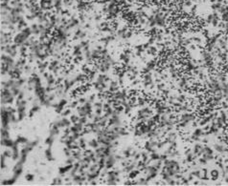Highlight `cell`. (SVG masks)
<instances>
[{"label":"cell","mask_w":228,"mask_h":186,"mask_svg":"<svg viewBox=\"0 0 228 186\" xmlns=\"http://www.w3.org/2000/svg\"><path fill=\"white\" fill-rule=\"evenodd\" d=\"M28 39V37L21 32L19 33H17L15 36V38H14V43L15 45H17V47H20L21 45H23L25 43V41Z\"/></svg>","instance_id":"obj_1"},{"label":"cell","mask_w":228,"mask_h":186,"mask_svg":"<svg viewBox=\"0 0 228 186\" xmlns=\"http://www.w3.org/2000/svg\"><path fill=\"white\" fill-rule=\"evenodd\" d=\"M1 60H2V63L5 64V65H8L9 67H11V69L15 65V62L14 60V57L9 55V54H3L2 56H1Z\"/></svg>","instance_id":"obj_2"},{"label":"cell","mask_w":228,"mask_h":186,"mask_svg":"<svg viewBox=\"0 0 228 186\" xmlns=\"http://www.w3.org/2000/svg\"><path fill=\"white\" fill-rule=\"evenodd\" d=\"M22 165H23V163H21L20 161H18L15 165V167H14V177H15L16 178L22 174V171H23V169H22Z\"/></svg>","instance_id":"obj_3"},{"label":"cell","mask_w":228,"mask_h":186,"mask_svg":"<svg viewBox=\"0 0 228 186\" xmlns=\"http://www.w3.org/2000/svg\"><path fill=\"white\" fill-rule=\"evenodd\" d=\"M114 163H115V158L111 155L108 156L106 158V160H105V168L106 169H111L113 167Z\"/></svg>","instance_id":"obj_4"},{"label":"cell","mask_w":228,"mask_h":186,"mask_svg":"<svg viewBox=\"0 0 228 186\" xmlns=\"http://www.w3.org/2000/svg\"><path fill=\"white\" fill-rule=\"evenodd\" d=\"M94 88L99 93H104V89H105V82H98V81H96L94 83Z\"/></svg>","instance_id":"obj_5"},{"label":"cell","mask_w":228,"mask_h":186,"mask_svg":"<svg viewBox=\"0 0 228 186\" xmlns=\"http://www.w3.org/2000/svg\"><path fill=\"white\" fill-rule=\"evenodd\" d=\"M77 112H78L80 117H86L88 115V112L86 111V109L84 105H81V106L77 107Z\"/></svg>","instance_id":"obj_6"},{"label":"cell","mask_w":228,"mask_h":186,"mask_svg":"<svg viewBox=\"0 0 228 186\" xmlns=\"http://www.w3.org/2000/svg\"><path fill=\"white\" fill-rule=\"evenodd\" d=\"M14 142L11 138H1V145L2 146H6V147H13L14 146Z\"/></svg>","instance_id":"obj_7"},{"label":"cell","mask_w":228,"mask_h":186,"mask_svg":"<svg viewBox=\"0 0 228 186\" xmlns=\"http://www.w3.org/2000/svg\"><path fill=\"white\" fill-rule=\"evenodd\" d=\"M44 153H45V158L47 159V160H49V161L55 160V159H54V157H53V155H52V149H51V147L47 148Z\"/></svg>","instance_id":"obj_8"},{"label":"cell","mask_w":228,"mask_h":186,"mask_svg":"<svg viewBox=\"0 0 228 186\" xmlns=\"http://www.w3.org/2000/svg\"><path fill=\"white\" fill-rule=\"evenodd\" d=\"M72 167H73V164H66V166L59 168V174L64 175L66 172H70L71 169H72Z\"/></svg>","instance_id":"obj_9"},{"label":"cell","mask_w":228,"mask_h":186,"mask_svg":"<svg viewBox=\"0 0 228 186\" xmlns=\"http://www.w3.org/2000/svg\"><path fill=\"white\" fill-rule=\"evenodd\" d=\"M88 145H89L90 147L94 148V149H97V148L100 146V143H99V141L97 140V138H92L90 141H88Z\"/></svg>","instance_id":"obj_10"},{"label":"cell","mask_w":228,"mask_h":186,"mask_svg":"<svg viewBox=\"0 0 228 186\" xmlns=\"http://www.w3.org/2000/svg\"><path fill=\"white\" fill-rule=\"evenodd\" d=\"M60 121H61V126H62V128H67V127H70V125H71V120H69V119H67L66 118H61L60 119Z\"/></svg>","instance_id":"obj_11"},{"label":"cell","mask_w":228,"mask_h":186,"mask_svg":"<svg viewBox=\"0 0 228 186\" xmlns=\"http://www.w3.org/2000/svg\"><path fill=\"white\" fill-rule=\"evenodd\" d=\"M52 126V128H51V130H50V135L51 136H58L59 134V127H57V126H55V125H51Z\"/></svg>","instance_id":"obj_12"},{"label":"cell","mask_w":228,"mask_h":186,"mask_svg":"<svg viewBox=\"0 0 228 186\" xmlns=\"http://www.w3.org/2000/svg\"><path fill=\"white\" fill-rule=\"evenodd\" d=\"M1 138H10L9 129L1 128Z\"/></svg>","instance_id":"obj_13"},{"label":"cell","mask_w":228,"mask_h":186,"mask_svg":"<svg viewBox=\"0 0 228 186\" xmlns=\"http://www.w3.org/2000/svg\"><path fill=\"white\" fill-rule=\"evenodd\" d=\"M16 177H12V178H10V179H6V180H2L1 182H2V184L3 185H11V184H15V181H16Z\"/></svg>","instance_id":"obj_14"},{"label":"cell","mask_w":228,"mask_h":186,"mask_svg":"<svg viewBox=\"0 0 228 186\" xmlns=\"http://www.w3.org/2000/svg\"><path fill=\"white\" fill-rule=\"evenodd\" d=\"M56 79H55V77H53V74H50V76L47 77V84H48V86H53V85H55L56 84Z\"/></svg>","instance_id":"obj_15"},{"label":"cell","mask_w":228,"mask_h":186,"mask_svg":"<svg viewBox=\"0 0 228 186\" xmlns=\"http://www.w3.org/2000/svg\"><path fill=\"white\" fill-rule=\"evenodd\" d=\"M72 156L76 159V160L82 159V152L81 151H73L72 152Z\"/></svg>","instance_id":"obj_16"},{"label":"cell","mask_w":228,"mask_h":186,"mask_svg":"<svg viewBox=\"0 0 228 186\" xmlns=\"http://www.w3.org/2000/svg\"><path fill=\"white\" fill-rule=\"evenodd\" d=\"M54 139H55V137H54V136H49L47 138H46V140H45V144H47L49 147H51L52 145H53V142H54Z\"/></svg>","instance_id":"obj_17"},{"label":"cell","mask_w":228,"mask_h":186,"mask_svg":"<svg viewBox=\"0 0 228 186\" xmlns=\"http://www.w3.org/2000/svg\"><path fill=\"white\" fill-rule=\"evenodd\" d=\"M79 146H80V149H85L86 142H85V139L84 137H80L79 138Z\"/></svg>","instance_id":"obj_18"},{"label":"cell","mask_w":228,"mask_h":186,"mask_svg":"<svg viewBox=\"0 0 228 186\" xmlns=\"http://www.w3.org/2000/svg\"><path fill=\"white\" fill-rule=\"evenodd\" d=\"M99 124H100V126L102 127V128H104V127H105V125H106V123H107V118H105L104 116V117H102V118H101V120L98 122Z\"/></svg>","instance_id":"obj_19"},{"label":"cell","mask_w":228,"mask_h":186,"mask_svg":"<svg viewBox=\"0 0 228 186\" xmlns=\"http://www.w3.org/2000/svg\"><path fill=\"white\" fill-rule=\"evenodd\" d=\"M80 116H77V115H71V118H70V120H71V122L72 123H77V122H79V120H80Z\"/></svg>","instance_id":"obj_20"},{"label":"cell","mask_w":228,"mask_h":186,"mask_svg":"<svg viewBox=\"0 0 228 186\" xmlns=\"http://www.w3.org/2000/svg\"><path fill=\"white\" fill-rule=\"evenodd\" d=\"M11 91H12V94H13L15 96H17V95H19V93L21 92L18 87H12V88H11Z\"/></svg>","instance_id":"obj_21"},{"label":"cell","mask_w":228,"mask_h":186,"mask_svg":"<svg viewBox=\"0 0 228 186\" xmlns=\"http://www.w3.org/2000/svg\"><path fill=\"white\" fill-rule=\"evenodd\" d=\"M16 141H17L19 144H20V143H21V144H26V143L28 142V139H27L26 137H24V136H17Z\"/></svg>","instance_id":"obj_22"},{"label":"cell","mask_w":228,"mask_h":186,"mask_svg":"<svg viewBox=\"0 0 228 186\" xmlns=\"http://www.w3.org/2000/svg\"><path fill=\"white\" fill-rule=\"evenodd\" d=\"M27 49H28V47L26 46V45H21L20 47H19V53H20V54H27Z\"/></svg>","instance_id":"obj_23"},{"label":"cell","mask_w":228,"mask_h":186,"mask_svg":"<svg viewBox=\"0 0 228 186\" xmlns=\"http://www.w3.org/2000/svg\"><path fill=\"white\" fill-rule=\"evenodd\" d=\"M51 184H52V185H56V184L60 185V184H62V179H61L60 177H56V178L53 179V181H52Z\"/></svg>","instance_id":"obj_24"},{"label":"cell","mask_w":228,"mask_h":186,"mask_svg":"<svg viewBox=\"0 0 228 186\" xmlns=\"http://www.w3.org/2000/svg\"><path fill=\"white\" fill-rule=\"evenodd\" d=\"M74 125H75V127L77 128V130H78L80 133L83 132V130H84V124H82L81 122H77V123H75Z\"/></svg>","instance_id":"obj_25"},{"label":"cell","mask_w":228,"mask_h":186,"mask_svg":"<svg viewBox=\"0 0 228 186\" xmlns=\"http://www.w3.org/2000/svg\"><path fill=\"white\" fill-rule=\"evenodd\" d=\"M75 160H76V159H75L73 156H71V157H67V159H66L65 163H66V164H73V163L75 162Z\"/></svg>","instance_id":"obj_26"},{"label":"cell","mask_w":228,"mask_h":186,"mask_svg":"<svg viewBox=\"0 0 228 186\" xmlns=\"http://www.w3.org/2000/svg\"><path fill=\"white\" fill-rule=\"evenodd\" d=\"M63 152H64V154H65V156H66V157H71V156H72L71 149H69L68 147H65V148L63 149Z\"/></svg>","instance_id":"obj_27"},{"label":"cell","mask_w":228,"mask_h":186,"mask_svg":"<svg viewBox=\"0 0 228 186\" xmlns=\"http://www.w3.org/2000/svg\"><path fill=\"white\" fill-rule=\"evenodd\" d=\"M26 116V113L25 112H19V113H17V118H18V120H23V118H25Z\"/></svg>","instance_id":"obj_28"},{"label":"cell","mask_w":228,"mask_h":186,"mask_svg":"<svg viewBox=\"0 0 228 186\" xmlns=\"http://www.w3.org/2000/svg\"><path fill=\"white\" fill-rule=\"evenodd\" d=\"M3 155L6 157V158H12L13 157V151L11 150H6L3 152Z\"/></svg>","instance_id":"obj_29"},{"label":"cell","mask_w":228,"mask_h":186,"mask_svg":"<svg viewBox=\"0 0 228 186\" xmlns=\"http://www.w3.org/2000/svg\"><path fill=\"white\" fill-rule=\"evenodd\" d=\"M103 111H104V108H95V115L102 116Z\"/></svg>","instance_id":"obj_30"},{"label":"cell","mask_w":228,"mask_h":186,"mask_svg":"<svg viewBox=\"0 0 228 186\" xmlns=\"http://www.w3.org/2000/svg\"><path fill=\"white\" fill-rule=\"evenodd\" d=\"M25 178H26V180H28V181H33L34 178H35V176L32 175V174H27V175L25 176Z\"/></svg>","instance_id":"obj_31"},{"label":"cell","mask_w":228,"mask_h":186,"mask_svg":"<svg viewBox=\"0 0 228 186\" xmlns=\"http://www.w3.org/2000/svg\"><path fill=\"white\" fill-rule=\"evenodd\" d=\"M71 114V109H67V110H64L62 111V113H61V116L62 117H67Z\"/></svg>","instance_id":"obj_32"},{"label":"cell","mask_w":228,"mask_h":186,"mask_svg":"<svg viewBox=\"0 0 228 186\" xmlns=\"http://www.w3.org/2000/svg\"><path fill=\"white\" fill-rule=\"evenodd\" d=\"M116 82H111V84H110V87H109V89H110V91L112 92V91H115V90H117V86H116Z\"/></svg>","instance_id":"obj_33"},{"label":"cell","mask_w":228,"mask_h":186,"mask_svg":"<svg viewBox=\"0 0 228 186\" xmlns=\"http://www.w3.org/2000/svg\"><path fill=\"white\" fill-rule=\"evenodd\" d=\"M79 122H81V123L84 124V125L86 124V123H87V118H86V117H81Z\"/></svg>","instance_id":"obj_34"},{"label":"cell","mask_w":228,"mask_h":186,"mask_svg":"<svg viewBox=\"0 0 228 186\" xmlns=\"http://www.w3.org/2000/svg\"><path fill=\"white\" fill-rule=\"evenodd\" d=\"M66 104H67V99H64V98H61L59 100V105L62 106V107H64Z\"/></svg>","instance_id":"obj_35"},{"label":"cell","mask_w":228,"mask_h":186,"mask_svg":"<svg viewBox=\"0 0 228 186\" xmlns=\"http://www.w3.org/2000/svg\"><path fill=\"white\" fill-rule=\"evenodd\" d=\"M31 69H32V68H31V66H26V65H25V66H24V69H23V70H24L25 73H26V74H28V73H29L31 72Z\"/></svg>","instance_id":"obj_36"},{"label":"cell","mask_w":228,"mask_h":186,"mask_svg":"<svg viewBox=\"0 0 228 186\" xmlns=\"http://www.w3.org/2000/svg\"><path fill=\"white\" fill-rule=\"evenodd\" d=\"M78 103H79V101H78V100H77V101H73V102L70 104V108H71V109L77 108V106H78Z\"/></svg>","instance_id":"obj_37"},{"label":"cell","mask_w":228,"mask_h":186,"mask_svg":"<svg viewBox=\"0 0 228 186\" xmlns=\"http://www.w3.org/2000/svg\"><path fill=\"white\" fill-rule=\"evenodd\" d=\"M55 97H56V95H55V94H53V95H47V98H48L51 102L55 99Z\"/></svg>","instance_id":"obj_38"},{"label":"cell","mask_w":228,"mask_h":186,"mask_svg":"<svg viewBox=\"0 0 228 186\" xmlns=\"http://www.w3.org/2000/svg\"><path fill=\"white\" fill-rule=\"evenodd\" d=\"M78 101H79V103H81V104H84L87 100H86V98H84V97H81L80 99H78Z\"/></svg>","instance_id":"obj_39"},{"label":"cell","mask_w":228,"mask_h":186,"mask_svg":"<svg viewBox=\"0 0 228 186\" xmlns=\"http://www.w3.org/2000/svg\"><path fill=\"white\" fill-rule=\"evenodd\" d=\"M95 97H96V95H95V94L91 95H90V97H89V101H90V102H93V101H94V99H95Z\"/></svg>","instance_id":"obj_40"},{"label":"cell","mask_w":228,"mask_h":186,"mask_svg":"<svg viewBox=\"0 0 228 186\" xmlns=\"http://www.w3.org/2000/svg\"><path fill=\"white\" fill-rule=\"evenodd\" d=\"M90 184H91V185H96V184H98V183H97V181H96L95 179H93V180L90 181Z\"/></svg>","instance_id":"obj_41"},{"label":"cell","mask_w":228,"mask_h":186,"mask_svg":"<svg viewBox=\"0 0 228 186\" xmlns=\"http://www.w3.org/2000/svg\"><path fill=\"white\" fill-rule=\"evenodd\" d=\"M43 76H44L45 78H47V77H49V74H48V73H43Z\"/></svg>","instance_id":"obj_42"}]
</instances>
